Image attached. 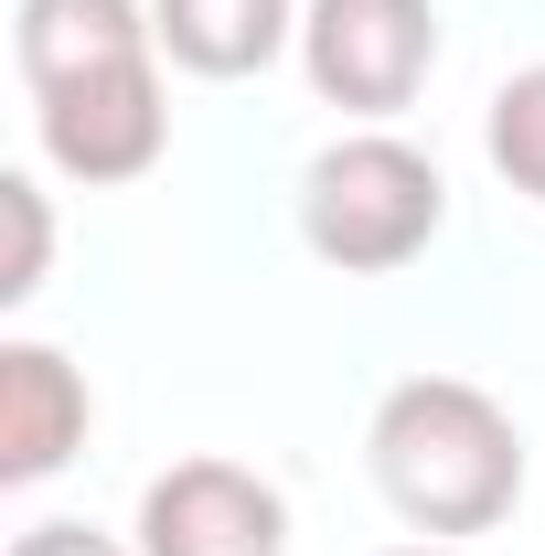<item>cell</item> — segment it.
I'll use <instances>...</instances> for the list:
<instances>
[{"instance_id": "cell-9", "label": "cell", "mask_w": 545, "mask_h": 556, "mask_svg": "<svg viewBox=\"0 0 545 556\" xmlns=\"http://www.w3.org/2000/svg\"><path fill=\"white\" fill-rule=\"evenodd\" d=\"M481 150H492V172H503L524 204H545V65H514L503 86H492Z\"/></svg>"}, {"instance_id": "cell-7", "label": "cell", "mask_w": 545, "mask_h": 556, "mask_svg": "<svg viewBox=\"0 0 545 556\" xmlns=\"http://www.w3.org/2000/svg\"><path fill=\"white\" fill-rule=\"evenodd\" d=\"M300 11L310 0H150V43H161V65L236 86V75H268L300 43Z\"/></svg>"}, {"instance_id": "cell-1", "label": "cell", "mask_w": 545, "mask_h": 556, "mask_svg": "<svg viewBox=\"0 0 545 556\" xmlns=\"http://www.w3.org/2000/svg\"><path fill=\"white\" fill-rule=\"evenodd\" d=\"M364 450L407 535H492L524 503V428L471 375H396Z\"/></svg>"}, {"instance_id": "cell-5", "label": "cell", "mask_w": 545, "mask_h": 556, "mask_svg": "<svg viewBox=\"0 0 545 556\" xmlns=\"http://www.w3.org/2000/svg\"><path fill=\"white\" fill-rule=\"evenodd\" d=\"M139 556H289V492L225 450H193L139 492Z\"/></svg>"}, {"instance_id": "cell-4", "label": "cell", "mask_w": 545, "mask_h": 556, "mask_svg": "<svg viewBox=\"0 0 545 556\" xmlns=\"http://www.w3.org/2000/svg\"><path fill=\"white\" fill-rule=\"evenodd\" d=\"M33 118H43V161L107 193V182H139L161 172L172 150V86H161V54H129V65L65 75V86H33Z\"/></svg>"}, {"instance_id": "cell-6", "label": "cell", "mask_w": 545, "mask_h": 556, "mask_svg": "<svg viewBox=\"0 0 545 556\" xmlns=\"http://www.w3.org/2000/svg\"><path fill=\"white\" fill-rule=\"evenodd\" d=\"M97 428V396L54 343H0V482H54Z\"/></svg>"}, {"instance_id": "cell-3", "label": "cell", "mask_w": 545, "mask_h": 556, "mask_svg": "<svg viewBox=\"0 0 545 556\" xmlns=\"http://www.w3.org/2000/svg\"><path fill=\"white\" fill-rule=\"evenodd\" d=\"M300 65H310L321 108L385 129L439 75V0H310L300 11Z\"/></svg>"}, {"instance_id": "cell-2", "label": "cell", "mask_w": 545, "mask_h": 556, "mask_svg": "<svg viewBox=\"0 0 545 556\" xmlns=\"http://www.w3.org/2000/svg\"><path fill=\"white\" fill-rule=\"evenodd\" d=\"M449 225V182L439 161L396 129H342L310 172H300V236L310 257L342 278H396L407 257L439 247Z\"/></svg>"}, {"instance_id": "cell-12", "label": "cell", "mask_w": 545, "mask_h": 556, "mask_svg": "<svg viewBox=\"0 0 545 556\" xmlns=\"http://www.w3.org/2000/svg\"><path fill=\"white\" fill-rule=\"evenodd\" d=\"M385 556H460V546H439V535H417V546H385Z\"/></svg>"}, {"instance_id": "cell-8", "label": "cell", "mask_w": 545, "mask_h": 556, "mask_svg": "<svg viewBox=\"0 0 545 556\" xmlns=\"http://www.w3.org/2000/svg\"><path fill=\"white\" fill-rule=\"evenodd\" d=\"M11 54H22L33 86H65V75L161 54V43H150V0H22L11 11Z\"/></svg>"}, {"instance_id": "cell-11", "label": "cell", "mask_w": 545, "mask_h": 556, "mask_svg": "<svg viewBox=\"0 0 545 556\" xmlns=\"http://www.w3.org/2000/svg\"><path fill=\"white\" fill-rule=\"evenodd\" d=\"M11 556H139V546H118V535H97V525L54 514V525H22V535H11Z\"/></svg>"}, {"instance_id": "cell-10", "label": "cell", "mask_w": 545, "mask_h": 556, "mask_svg": "<svg viewBox=\"0 0 545 556\" xmlns=\"http://www.w3.org/2000/svg\"><path fill=\"white\" fill-rule=\"evenodd\" d=\"M54 268V204L33 172H0V311H22Z\"/></svg>"}]
</instances>
